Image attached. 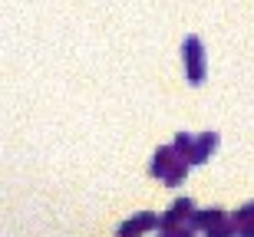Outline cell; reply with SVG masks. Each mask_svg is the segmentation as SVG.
Instances as JSON below:
<instances>
[{
    "mask_svg": "<svg viewBox=\"0 0 254 237\" xmlns=\"http://www.w3.org/2000/svg\"><path fill=\"white\" fill-rule=\"evenodd\" d=\"M189 168L191 165L175 152V145H162L159 152L152 155V161H149V175L159 178L165 188H179L182 181L189 178Z\"/></svg>",
    "mask_w": 254,
    "mask_h": 237,
    "instance_id": "obj_1",
    "label": "cell"
},
{
    "mask_svg": "<svg viewBox=\"0 0 254 237\" xmlns=\"http://www.w3.org/2000/svg\"><path fill=\"white\" fill-rule=\"evenodd\" d=\"M182 63H185V79H189V86L205 83V43L198 37H185V43H182Z\"/></svg>",
    "mask_w": 254,
    "mask_h": 237,
    "instance_id": "obj_2",
    "label": "cell"
},
{
    "mask_svg": "<svg viewBox=\"0 0 254 237\" xmlns=\"http://www.w3.org/2000/svg\"><path fill=\"white\" fill-rule=\"evenodd\" d=\"M159 228H162V218L155 214V211H139V214H132L129 221H123V224H119L116 237H142V234L159 231Z\"/></svg>",
    "mask_w": 254,
    "mask_h": 237,
    "instance_id": "obj_3",
    "label": "cell"
},
{
    "mask_svg": "<svg viewBox=\"0 0 254 237\" xmlns=\"http://www.w3.org/2000/svg\"><path fill=\"white\" fill-rule=\"evenodd\" d=\"M215 148H218V132H201L198 139H191L189 152H185V161H189L191 168H195V165H205Z\"/></svg>",
    "mask_w": 254,
    "mask_h": 237,
    "instance_id": "obj_4",
    "label": "cell"
},
{
    "mask_svg": "<svg viewBox=\"0 0 254 237\" xmlns=\"http://www.w3.org/2000/svg\"><path fill=\"white\" fill-rule=\"evenodd\" d=\"M191 214H195V201L191 198H175L172 201V208L162 214V228L159 231H165V228H185L191 221Z\"/></svg>",
    "mask_w": 254,
    "mask_h": 237,
    "instance_id": "obj_5",
    "label": "cell"
},
{
    "mask_svg": "<svg viewBox=\"0 0 254 237\" xmlns=\"http://www.w3.org/2000/svg\"><path fill=\"white\" fill-rule=\"evenodd\" d=\"M225 218H228L225 208H201V211L195 208V214H191V221H189V228L191 231H208V228H215L218 221H225Z\"/></svg>",
    "mask_w": 254,
    "mask_h": 237,
    "instance_id": "obj_6",
    "label": "cell"
},
{
    "mask_svg": "<svg viewBox=\"0 0 254 237\" xmlns=\"http://www.w3.org/2000/svg\"><path fill=\"white\" fill-rule=\"evenodd\" d=\"M205 237H238V224L231 218H225V221H218L215 228H208Z\"/></svg>",
    "mask_w": 254,
    "mask_h": 237,
    "instance_id": "obj_7",
    "label": "cell"
},
{
    "mask_svg": "<svg viewBox=\"0 0 254 237\" xmlns=\"http://www.w3.org/2000/svg\"><path fill=\"white\" fill-rule=\"evenodd\" d=\"M228 218L235 221V224H245V221H254V201H248V204H241V208H238L235 214H228Z\"/></svg>",
    "mask_w": 254,
    "mask_h": 237,
    "instance_id": "obj_8",
    "label": "cell"
},
{
    "mask_svg": "<svg viewBox=\"0 0 254 237\" xmlns=\"http://www.w3.org/2000/svg\"><path fill=\"white\" fill-rule=\"evenodd\" d=\"M159 237H195V231H191L189 224H185V228H165Z\"/></svg>",
    "mask_w": 254,
    "mask_h": 237,
    "instance_id": "obj_9",
    "label": "cell"
},
{
    "mask_svg": "<svg viewBox=\"0 0 254 237\" xmlns=\"http://www.w3.org/2000/svg\"><path fill=\"white\" fill-rule=\"evenodd\" d=\"M238 237H254V221H245V224H238Z\"/></svg>",
    "mask_w": 254,
    "mask_h": 237,
    "instance_id": "obj_10",
    "label": "cell"
}]
</instances>
